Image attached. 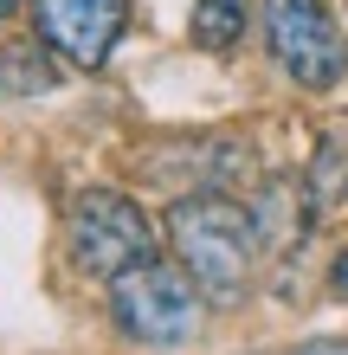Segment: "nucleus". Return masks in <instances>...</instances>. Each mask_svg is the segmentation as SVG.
<instances>
[{"mask_svg":"<svg viewBox=\"0 0 348 355\" xmlns=\"http://www.w3.org/2000/svg\"><path fill=\"white\" fill-rule=\"evenodd\" d=\"M168 245L207 304H245V291L258 278V220L239 200L181 194L168 207Z\"/></svg>","mask_w":348,"mask_h":355,"instance_id":"f257e3e1","label":"nucleus"},{"mask_svg":"<svg viewBox=\"0 0 348 355\" xmlns=\"http://www.w3.org/2000/svg\"><path fill=\"white\" fill-rule=\"evenodd\" d=\"M33 65H46L33 46H13L7 58H0V91H52L58 85V71H33Z\"/></svg>","mask_w":348,"mask_h":355,"instance_id":"0eeeda50","label":"nucleus"},{"mask_svg":"<svg viewBox=\"0 0 348 355\" xmlns=\"http://www.w3.org/2000/svg\"><path fill=\"white\" fill-rule=\"evenodd\" d=\"M264 46L303 91H329L348 78V39L322 0H264Z\"/></svg>","mask_w":348,"mask_h":355,"instance_id":"20e7f679","label":"nucleus"},{"mask_svg":"<svg viewBox=\"0 0 348 355\" xmlns=\"http://www.w3.org/2000/svg\"><path fill=\"white\" fill-rule=\"evenodd\" d=\"M71 259L77 271L116 284L122 271L155 259V226L122 187H84V194H71Z\"/></svg>","mask_w":348,"mask_h":355,"instance_id":"7ed1b4c3","label":"nucleus"},{"mask_svg":"<svg viewBox=\"0 0 348 355\" xmlns=\"http://www.w3.org/2000/svg\"><path fill=\"white\" fill-rule=\"evenodd\" d=\"M110 317L129 343L149 349H181L200 336V317H207V297L194 291V278L168 259H142L136 271H122L110 284Z\"/></svg>","mask_w":348,"mask_h":355,"instance_id":"f03ea898","label":"nucleus"},{"mask_svg":"<svg viewBox=\"0 0 348 355\" xmlns=\"http://www.w3.org/2000/svg\"><path fill=\"white\" fill-rule=\"evenodd\" d=\"M291 355H348V343H303V349H291Z\"/></svg>","mask_w":348,"mask_h":355,"instance_id":"6e6552de","label":"nucleus"},{"mask_svg":"<svg viewBox=\"0 0 348 355\" xmlns=\"http://www.w3.org/2000/svg\"><path fill=\"white\" fill-rule=\"evenodd\" d=\"M39 39L77 71H97L129 26V0H39Z\"/></svg>","mask_w":348,"mask_h":355,"instance_id":"39448f33","label":"nucleus"},{"mask_svg":"<svg viewBox=\"0 0 348 355\" xmlns=\"http://www.w3.org/2000/svg\"><path fill=\"white\" fill-rule=\"evenodd\" d=\"M336 291L348 297V245H342V259H336Z\"/></svg>","mask_w":348,"mask_h":355,"instance_id":"1a4fd4ad","label":"nucleus"},{"mask_svg":"<svg viewBox=\"0 0 348 355\" xmlns=\"http://www.w3.org/2000/svg\"><path fill=\"white\" fill-rule=\"evenodd\" d=\"M7 13H19V0H0V19H7Z\"/></svg>","mask_w":348,"mask_h":355,"instance_id":"9d476101","label":"nucleus"},{"mask_svg":"<svg viewBox=\"0 0 348 355\" xmlns=\"http://www.w3.org/2000/svg\"><path fill=\"white\" fill-rule=\"evenodd\" d=\"M245 33V0H194V39L207 52H232Z\"/></svg>","mask_w":348,"mask_h":355,"instance_id":"423d86ee","label":"nucleus"}]
</instances>
